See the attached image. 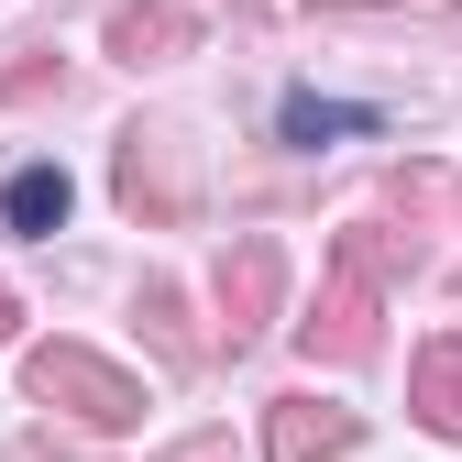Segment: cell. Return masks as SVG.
<instances>
[{
    "label": "cell",
    "mask_w": 462,
    "mask_h": 462,
    "mask_svg": "<svg viewBox=\"0 0 462 462\" xmlns=\"http://www.w3.org/2000/svg\"><path fill=\"white\" fill-rule=\"evenodd\" d=\"M286 309V254H275V231H231V254H220V341L243 353L254 330H275Z\"/></svg>",
    "instance_id": "cell-3"
},
{
    "label": "cell",
    "mask_w": 462,
    "mask_h": 462,
    "mask_svg": "<svg viewBox=\"0 0 462 462\" xmlns=\"http://www.w3.org/2000/svg\"><path fill=\"white\" fill-rule=\"evenodd\" d=\"M99 44L122 55V67H165V55H188V44H199V12H188V0H122Z\"/></svg>",
    "instance_id": "cell-6"
},
{
    "label": "cell",
    "mask_w": 462,
    "mask_h": 462,
    "mask_svg": "<svg viewBox=\"0 0 462 462\" xmlns=\"http://www.w3.org/2000/svg\"><path fill=\"white\" fill-rule=\"evenodd\" d=\"M408 408H419L430 430H462V330L419 341V364H408Z\"/></svg>",
    "instance_id": "cell-8"
},
{
    "label": "cell",
    "mask_w": 462,
    "mask_h": 462,
    "mask_svg": "<svg viewBox=\"0 0 462 462\" xmlns=\"http://www.w3.org/2000/svg\"><path fill=\"white\" fill-rule=\"evenodd\" d=\"M55 88V55H23V67H0V99H44Z\"/></svg>",
    "instance_id": "cell-11"
},
{
    "label": "cell",
    "mask_w": 462,
    "mask_h": 462,
    "mask_svg": "<svg viewBox=\"0 0 462 462\" xmlns=\"http://www.w3.org/2000/svg\"><path fill=\"white\" fill-rule=\"evenodd\" d=\"M12 319H23V298H12V286H0V341H12Z\"/></svg>",
    "instance_id": "cell-12"
},
{
    "label": "cell",
    "mask_w": 462,
    "mask_h": 462,
    "mask_svg": "<svg viewBox=\"0 0 462 462\" xmlns=\"http://www.w3.org/2000/svg\"><path fill=\"white\" fill-rule=\"evenodd\" d=\"M23 385H33V408H67L88 430H133L143 419V385L110 364V353H88V341H33V353H23Z\"/></svg>",
    "instance_id": "cell-2"
},
{
    "label": "cell",
    "mask_w": 462,
    "mask_h": 462,
    "mask_svg": "<svg viewBox=\"0 0 462 462\" xmlns=\"http://www.w3.org/2000/svg\"><path fill=\"white\" fill-rule=\"evenodd\" d=\"M67 209H78V188H67V165H12V188H0V220L12 231H67Z\"/></svg>",
    "instance_id": "cell-9"
},
{
    "label": "cell",
    "mask_w": 462,
    "mask_h": 462,
    "mask_svg": "<svg viewBox=\"0 0 462 462\" xmlns=\"http://www.w3.org/2000/svg\"><path fill=\"white\" fill-rule=\"evenodd\" d=\"M309 12H353V0H309Z\"/></svg>",
    "instance_id": "cell-13"
},
{
    "label": "cell",
    "mask_w": 462,
    "mask_h": 462,
    "mask_svg": "<svg viewBox=\"0 0 462 462\" xmlns=\"http://www.w3.org/2000/svg\"><path fill=\"white\" fill-rule=\"evenodd\" d=\"M275 133H286V143H364V133H385V110H364V99H319V88H286Z\"/></svg>",
    "instance_id": "cell-7"
},
{
    "label": "cell",
    "mask_w": 462,
    "mask_h": 462,
    "mask_svg": "<svg viewBox=\"0 0 462 462\" xmlns=\"http://www.w3.org/2000/svg\"><path fill=\"white\" fill-rule=\"evenodd\" d=\"M385 275H396V231H385V220H353V231L330 243V286H319V309L298 319V353H309V364H364V353H374Z\"/></svg>",
    "instance_id": "cell-1"
},
{
    "label": "cell",
    "mask_w": 462,
    "mask_h": 462,
    "mask_svg": "<svg viewBox=\"0 0 462 462\" xmlns=\"http://www.w3.org/2000/svg\"><path fill=\"white\" fill-rule=\"evenodd\" d=\"M143 319H154V330H165V353H177V364H188V353H199V341H188V330H177V286H143Z\"/></svg>",
    "instance_id": "cell-10"
},
{
    "label": "cell",
    "mask_w": 462,
    "mask_h": 462,
    "mask_svg": "<svg viewBox=\"0 0 462 462\" xmlns=\"http://www.w3.org/2000/svg\"><path fill=\"white\" fill-rule=\"evenodd\" d=\"M364 440L353 408H330V396H275L264 408V462H341Z\"/></svg>",
    "instance_id": "cell-5"
},
{
    "label": "cell",
    "mask_w": 462,
    "mask_h": 462,
    "mask_svg": "<svg viewBox=\"0 0 462 462\" xmlns=\"http://www.w3.org/2000/svg\"><path fill=\"white\" fill-rule=\"evenodd\" d=\"M110 188H122L133 220H188V165H177V133H122V165H110Z\"/></svg>",
    "instance_id": "cell-4"
}]
</instances>
